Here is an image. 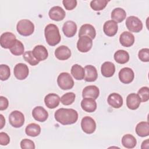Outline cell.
<instances>
[{
  "label": "cell",
  "mask_w": 149,
  "mask_h": 149,
  "mask_svg": "<svg viewBox=\"0 0 149 149\" xmlns=\"http://www.w3.org/2000/svg\"><path fill=\"white\" fill-rule=\"evenodd\" d=\"M55 120L63 125L76 123L78 119L77 112L72 108H60L54 113Z\"/></svg>",
  "instance_id": "obj_1"
},
{
  "label": "cell",
  "mask_w": 149,
  "mask_h": 149,
  "mask_svg": "<svg viewBox=\"0 0 149 149\" xmlns=\"http://www.w3.org/2000/svg\"><path fill=\"white\" fill-rule=\"evenodd\" d=\"M45 40L48 45L55 46L59 43L61 37L58 26L54 24L47 25L44 29Z\"/></svg>",
  "instance_id": "obj_2"
},
{
  "label": "cell",
  "mask_w": 149,
  "mask_h": 149,
  "mask_svg": "<svg viewBox=\"0 0 149 149\" xmlns=\"http://www.w3.org/2000/svg\"><path fill=\"white\" fill-rule=\"evenodd\" d=\"M17 31L22 36H29L34 31V25L30 20L22 19L18 22L16 26Z\"/></svg>",
  "instance_id": "obj_3"
},
{
  "label": "cell",
  "mask_w": 149,
  "mask_h": 149,
  "mask_svg": "<svg viewBox=\"0 0 149 149\" xmlns=\"http://www.w3.org/2000/svg\"><path fill=\"white\" fill-rule=\"evenodd\" d=\"M57 83L58 86L63 90L71 89L74 86L73 79L67 72H62L59 74L57 78Z\"/></svg>",
  "instance_id": "obj_4"
},
{
  "label": "cell",
  "mask_w": 149,
  "mask_h": 149,
  "mask_svg": "<svg viewBox=\"0 0 149 149\" xmlns=\"http://www.w3.org/2000/svg\"><path fill=\"white\" fill-rule=\"evenodd\" d=\"M127 29L131 32L139 33L143 29V23L137 17L134 16H129L126 20Z\"/></svg>",
  "instance_id": "obj_5"
},
{
  "label": "cell",
  "mask_w": 149,
  "mask_h": 149,
  "mask_svg": "<svg viewBox=\"0 0 149 149\" xmlns=\"http://www.w3.org/2000/svg\"><path fill=\"white\" fill-rule=\"evenodd\" d=\"M9 122L13 127L16 128L20 127L24 125V116L19 111H13L9 114Z\"/></svg>",
  "instance_id": "obj_6"
},
{
  "label": "cell",
  "mask_w": 149,
  "mask_h": 149,
  "mask_svg": "<svg viewBox=\"0 0 149 149\" xmlns=\"http://www.w3.org/2000/svg\"><path fill=\"white\" fill-rule=\"evenodd\" d=\"M16 40V36L12 33H3L0 37L1 46L5 49H10L15 44Z\"/></svg>",
  "instance_id": "obj_7"
},
{
  "label": "cell",
  "mask_w": 149,
  "mask_h": 149,
  "mask_svg": "<svg viewBox=\"0 0 149 149\" xmlns=\"http://www.w3.org/2000/svg\"><path fill=\"white\" fill-rule=\"evenodd\" d=\"M81 127L83 131L87 134H92L96 129L95 120L90 116H84L81 121Z\"/></svg>",
  "instance_id": "obj_8"
},
{
  "label": "cell",
  "mask_w": 149,
  "mask_h": 149,
  "mask_svg": "<svg viewBox=\"0 0 149 149\" xmlns=\"http://www.w3.org/2000/svg\"><path fill=\"white\" fill-rule=\"evenodd\" d=\"M93 46L92 39L87 36H81L77 42V48L81 52L89 51Z\"/></svg>",
  "instance_id": "obj_9"
},
{
  "label": "cell",
  "mask_w": 149,
  "mask_h": 149,
  "mask_svg": "<svg viewBox=\"0 0 149 149\" xmlns=\"http://www.w3.org/2000/svg\"><path fill=\"white\" fill-rule=\"evenodd\" d=\"M13 73L15 77L20 80L25 79L29 75V70L28 66L23 63L16 64L14 68Z\"/></svg>",
  "instance_id": "obj_10"
},
{
  "label": "cell",
  "mask_w": 149,
  "mask_h": 149,
  "mask_svg": "<svg viewBox=\"0 0 149 149\" xmlns=\"http://www.w3.org/2000/svg\"><path fill=\"white\" fill-rule=\"evenodd\" d=\"M119 79L124 84H129L133 81L134 74L133 70L130 68H123L119 72Z\"/></svg>",
  "instance_id": "obj_11"
},
{
  "label": "cell",
  "mask_w": 149,
  "mask_h": 149,
  "mask_svg": "<svg viewBox=\"0 0 149 149\" xmlns=\"http://www.w3.org/2000/svg\"><path fill=\"white\" fill-rule=\"evenodd\" d=\"M48 15L50 19L54 21H61L65 18L66 13L61 7L55 6L50 9Z\"/></svg>",
  "instance_id": "obj_12"
},
{
  "label": "cell",
  "mask_w": 149,
  "mask_h": 149,
  "mask_svg": "<svg viewBox=\"0 0 149 149\" xmlns=\"http://www.w3.org/2000/svg\"><path fill=\"white\" fill-rule=\"evenodd\" d=\"M118 30V23L112 20H107L105 22L103 26L104 33L105 35L109 37L114 36L116 34Z\"/></svg>",
  "instance_id": "obj_13"
},
{
  "label": "cell",
  "mask_w": 149,
  "mask_h": 149,
  "mask_svg": "<svg viewBox=\"0 0 149 149\" xmlns=\"http://www.w3.org/2000/svg\"><path fill=\"white\" fill-rule=\"evenodd\" d=\"M100 95L99 88L94 85H90L85 87L82 91V97L83 98H88L96 100Z\"/></svg>",
  "instance_id": "obj_14"
},
{
  "label": "cell",
  "mask_w": 149,
  "mask_h": 149,
  "mask_svg": "<svg viewBox=\"0 0 149 149\" xmlns=\"http://www.w3.org/2000/svg\"><path fill=\"white\" fill-rule=\"evenodd\" d=\"M32 116L35 120L38 122H44L48 119V113L43 107L37 106L33 109Z\"/></svg>",
  "instance_id": "obj_15"
},
{
  "label": "cell",
  "mask_w": 149,
  "mask_h": 149,
  "mask_svg": "<svg viewBox=\"0 0 149 149\" xmlns=\"http://www.w3.org/2000/svg\"><path fill=\"white\" fill-rule=\"evenodd\" d=\"M60 101L59 96L55 93H49L44 98L45 104L49 109H54L57 107L59 104Z\"/></svg>",
  "instance_id": "obj_16"
},
{
  "label": "cell",
  "mask_w": 149,
  "mask_h": 149,
  "mask_svg": "<svg viewBox=\"0 0 149 149\" xmlns=\"http://www.w3.org/2000/svg\"><path fill=\"white\" fill-rule=\"evenodd\" d=\"M32 53L34 58L39 62L45 60L48 56L47 48L42 45H36L32 51Z\"/></svg>",
  "instance_id": "obj_17"
},
{
  "label": "cell",
  "mask_w": 149,
  "mask_h": 149,
  "mask_svg": "<svg viewBox=\"0 0 149 149\" xmlns=\"http://www.w3.org/2000/svg\"><path fill=\"white\" fill-rule=\"evenodd\" d=\"M55 57L61 61H65L69 59L71 56L70 49L65 45H61L58 47L55 51Z\"/></svg>",
  "instance_id": "obj_18"
},
{
  "label": "cell",
  "mask_w": 149,
  "mask_h": 149,
  "mask_svg": "<svg viewBox=\"0 0 149 149\" xmlns=\"http://www.w3.org/2000/svg\"><path fill=\"white\" fill-rule=\"evenodd\" d=\"M95 29L91 24H84L80 27L79 32V37L87 36L93 40L95 38Z\"/></svg>",
  "instance_id": "obj_19"
},
{
  "label": "cell",
  "mask_w": 149,
  "mask_h": 149,
  "mask_svg": "<svg viewBox=\"0 0 149 149\" xmlns=\"http://www.w3.org/2000/svg\"><path fill=\"white\" fill-rule=\"evenodd\" d=\"M62 31L66 37H72L77 32V25L73 21H66L63 25Z\"/></svg>",
  "instance_id": "obj_20"
},
{
  "label": "cell",
  "mask_w": 149,
  "mask_h": 149,
  "mask_svg": "<svg viewBox=\"0 0 149 149\" xmlns=\"http://www.w3.org/2000/svg\"><path fill=\"white\" fill-rule=\"evenodd\" d=\"M85 75L84 79L88 82L95 81L98 77V73L96 68L91 65H86L84 67Z\"/></svg>",
  "instance_id": "obj_21"
},
{
  "label": "cell",
  "mask_w": 149,
  "mask_h": 149,
  "mask_svg": "<svg viewBox=\"0 0 149 149\" xmlns=\"http://www.w3.org/2000/svg\"><path fill=\"white\" fill-rule=\"evenodd\" d=\"M141 103V100L137 94L130 93L126 98V105L132 110L137 109Z\"/></svg>",
  "instance_id": "obj_22"
},
{
  "label": "cell",
  "mask_w": 149,
  "mask_h": 149,
  "mask_svg": "<svg viewBox=\"0 0 149 149\" xmlns=\"http://www.w3.org/2000/svg\"><path fill=\"white\" fill-rule=\"evenodd\" d=\"M119 42L125 47H129L134 42V36L129 31H123L119 37Z\"/></svg>",
  "instance_id": "obj_23"
},
{
  "label": "cell",
  "mask_w": 149,
  "mask_h": 149,
  "mask_svg": "<svg viewBox=\"0 0 149 149\" xmlns=\"http://www.w3.org/2000/svg\"><path fill=\"white\" fill-rule=\"evenodd\" d=\"M107 102L112 107L114 108H119L123 105V98L120 94L113 93L108 95Z\"/></svg>",
  "instance_id": "obj_24"
},
{
  "label": "cell",
  "mask_w": 149,
  "mask_h": 149,
  "mask_svg": "<svg viewBox=\"0 0 149 149\" xmlns=\"http://www.w3.org/2000/svg\"><path fill=\"white\" fill-rule=\"evenodd\" d=\"M115 72V65L111 62H105L101 67V72L102 76L105 77H112Z\"/></svg>",
  "instance_id": "obj_25"
},
{
  "label": "cell",
  "mask_w": 149,
  "mask_h": 149,
  "mask_svg": "<svg viewBox=\"0 0 149 149\" xmlns=\"http://www.w3.org/2000/svg\"><path fill=\"white\" fill-rule=\"evenodd\" d=\"M81 107L87 112H93L97 109V103L94 99L84 98L81 102Z\"/></svg>",
  "instance_id": "obj_26"
},
{
  "label": "cell",
  "mask_w": 149,
  "mask_h": 149,
  "mask_svg": "<svg viewBox=\"0 0 149 149\" xmlns=\"http://www.w3.org/2000/svg\"><path fill=\"white\" fill-rule=\"evenodd\" d=\"M126 16V11L120 8H116L111 12V19L116 23H121L123 22Z\"/></svg>",
  "instance_id": "obj_27"
},
{
  "label": "cell",
  "mask_w": 149,
  "mask_h": 149,
  "mask_svg": "<svg viewBox=\"0 0 149 149\" xmlns=\"http://www.w3.org/2000/svg\"><path fill=\"white\" fill-rule=\"evenodd\" d=\"M136 134L141 137H147L149 135V124L147 122H141L136 127Z\"/></svg>",
  "instance_id": "obj_28"
},
{
  "label": "cell",
  "mask_w": 149,
  "mask_h": 149,
  "mask_svg": "<svg viewBox=\"0 0 149 149\" xmlns=\"http://www.w3.org/2000/svg\"><path fill=\"white\" fill-rule=\"evenodd\" d=\"M113 58L115 61L120 64H124L127 63L129 60V53L123 49L118 50L114 54Z\"/></svg>",
  "instance_id": "obj_29"
},
{
  "label": "cell",
  "mask_w": 149,
  "mask_h": 149,
  "mask_svg": "<svg viewBox=\"0 0 149 149\" xmlns=\"http://www.w3.org/2000/svg\"><path fill=\"white\" fill-rule=\"evenodd\" d=\"M71 74L76 80H83L85 75L84 69L78 64H74L72 66Z\"/></svg>",
  "instance_id": "obj_30"
},
{
  "label": "cell",
  "mask_w": 149,
  "mask_h": 149,
  "mask_svg": "<svg viewBox=\"0 0 149 149\" xmlns=\"http://www.w3.org/2000/svg\"><path fill=\"white\" fill-rule=\"evenodd\" d=\"M137 144L136 138L130 134H126L122 138V144L127 148H133Z\"/></svg>",
  "instance_id": "obj_31"
},
{
  "label": "cell",
  "mask_w": 149,
  "mask_h": 149,
  "mask_svg": "<svg viewBox=\"0 0 149 149\" xmlns=\"http://www.w3.org/2000/svg\"><path fill=\"white\" fill-rule=\"evenodd\" d=\"M26 134L31 137H36L41 133V127L40 125L35 123L29 124L25 129Z\"/></svg>",
  "instance_id": "obj_32"
},
{
  "label": "cell",
  "mask_w": 149,
  "mask_h": 149,
  "mask_svg": "<svg viewBox=\"0 0 149 149\" xmlns=\"http://www.w3.org/2000/svg\"><path fill=\"white\" fill-rule=\"evenodd\" d=\"M9 49L13 55L19 56L24 54V47L23 43L20 41L16 40L15 44Z\"/></svg>",
  "instance_id": "obj_33"
},
{
  "label": "cell",
  "mask_w": 149,
  "mask_h": 149,
  "mask_svg": "<svg viewBox=\"0 0 149 149\" xmlns=\"http://www.w3.org/2000/svg\"><path fill=\"white\" fill-rule=\"evenodd\" d=\"M107 0H94L90 2L91 8L95 11H100L103 10L108 3Z\"/></svg>",
  "instance_id": "obj_34"
},
{
  "label": "cell",
  "mask_w": 149,
  "mask_h": 149,
  "mask_svg": "<svg viewBox=\"0 0 149 149\" xmlns=\"http://www.w3.org/2000/svg\"><path fill=\"white\" fill-rule=\"evenodd\" d=\"M76 95L72 92H69L63 94L61 98V102L64 105H71L75 100Z\"/></svg>",
  "instance_id": "obj_35"
},
{
  "label": "cell",
  "mask_w": 149,
  "mask_h": 149,
  "mask_svg": "<svg viewBox=\"0 0 149 149\" xmlns=\"http://www.w3.org/2000/svg\"><path fill=\"white\" fill-rule=\"evenodd\" d=\"M23 56L24 61L28 62L31 66L37 65L40 62L38 60H37L34 58L32 53V51H27L24 52V54H23Z\"/></svg>",
  "instance_id": "obj_36"
},
{
  "label": "cell",
  "mask_w": 149,
  "mask_h": 149,
  "mask_svg": "<svg viewBox=\"0 0 149 149\" xmlns=\"http://www.w3.org/2000/svg\"><path fill=\"white\" fill-rule=\"evenodd\" d=\"M10 76V70L6 65L2 64L0 65V79L2 81L8 80Z\"/></svg>",
  "instance_id": "obj_37"
},
{
  "label": "cell",
  "mask_w": 149,
  "mask_h": 149,
  "mask_svg": "<svg viewBox=\"0 0 149 149\" xmlns=\"http://www.w3.org/2000/svg\"><path fill=\"white\" fill-rule=\"evenodd\" d=\"M137 95L140 98L141 102H145L149 100V89L148 87H143L139 89Z\"/></svg>",
  "instance_id": "obj_38"
},
{
  "label": "cell",
  "mask_w": 149,
  "mask_h": 149,
  "mask_svg": "<svg viewBox=\"0 0 149 149\" xmlns=\"http://www.w3.org/2000/svg\"><path fill=\"white\" fill-rule=\"evenodd\" d=\"M138 57L139 59L144 62H148L149 61V49L143 48L139 51Z\"/></svg>",
  "instance_id": "obj_39"
},
{
  "label": "cell",
  "mask_w": 149,
  "mask_h": 149,
  "mask_svg": "<svg viewBox=\"0 0 149 149\" xmlns=\"http://www.w3.org/2000/svg\"><path fill=\"white\" fill-rule=\"evenodd\" d=\"M20 147L22 149H34L35 148V144L34 143L27 139H23L20 142Z\"/></svg>",
  "instance_id": "obj_40"
},
{
  "label": "cell",
  "mask_w": 149,
  "mask_h": 149,
  "mask_svg": "<svg viewBox=\"0 0 149 149\" xmlns=\"http://www.w3.org/2000/svg\"><path fill=\"white\" fill-rule=\"evenodd\" d=\"M62 3L66 9L70 10L76 8L77 5L76 0H63Z\"/></svg>",
  "instance_id": "obj_41"
},
{
  "label": "cell",
  "mask_w": 149,
  "mask_h": 149,
  "mask_svg": "<svg viewBox=\"0 0 149 149\" xmlns=\"http://www.w3.org/2000/svg\"><path fill=\"white\" fill-rule=\"evenodd\" d=\"M10 142V137L5 132L0 133V144L1 146H6Z\"/></svg>",
  "instance_id": "obj_42"
},
{
  "label": "cell",
  "mask_w": 149,
  "mask_h": 149,
  "mask_svg": "<svg viewBox=\"0 0 149 149\" xmlns=\"http://www.w3.org/2000/svg\"><path fill=\"white\" fill-rule=\"evenodd\" d=\"M9 105L8 100L3 96L0 97V110L3 111L8 108Z\"/></svg>",
  "instance_id": "obj_43"
},
{
  "label": "cell",
  "mask_w": 149,
  "mask_h": 149,
  "mask_svg": "<svg viewBox=\"0 0 149 149\" xmlns=\"http://www.w3.org/2000/svg\"><path fill=\"white\" fill-rule=\"evenodd\" d=\"M148 139H146L145 141H144L142 144H141V148H148Z\"/></svg>",
  "instance_id": "obj_44"
},
{
  "label": "cell",
  "mask_w": 149,
  "mask_h": 149,
  "mask_svg": "<svg viewBox=\"0 0 149 149\" xmlns=\"http://www.w3.org/2000/svg\"><path fill=\"white\" fill-rule=\"evenodd\" d=\"M0 116H1V127L0 128L1 129H2L5 124V119L2 114L0 115Z\"/></svg>",
  "instance_id": "obj_45"
}]
</instances>
